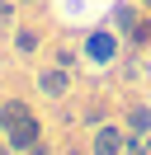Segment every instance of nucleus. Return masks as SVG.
Wrapping results in <instances>:
<instances>
[{
  "mask_svg": "<svg viewBox=\"0 0 151 155\" xmlns=\"http://www.w3.org/2000/svg\"><path fill=\"white\" fill-rule=\"evenodd\" d=\"M128 155H146V150H137V146H132V150H128Z\"/></svg>",
  "mask_w": 151,
  "mask_h": 155,
  "instance_id": "nucleus-10",
  "label": "nucleus"
},
{
  "mask_svg": "<svg viewBox=\"0 0 151 155\" xmlns=\"http://www.w3.org/2000/svg\"><path fill=\"white\" fill-rule=\"evenodd\" d=\"M113 19H118V28H128V33H142V28H137V14H132L128 5H118V14H113Z\"/></svg>",
  "mask_w": 151,
  "mask_h": 155,
  "instance_id": "nucleus-7",
  "label": "nucleus"
},
{
  "mask_svg": "<svg viewBox=\"0 0 151 155\" xmlns=\"http://www.w3.org/2000/svg\"><path fill=\"white\" fill-rule=\"evenodd\" d=\"M5 141H9V150H33V146L43 141L38 117L28 113V117H19V122H9V127H5Z\"/></svg>",
  "mask_w": 151,
  "mask_h": 155,
  "instance_id": "nucleus-1",
  "label": "nucleus"
},
{
  "mask_svg": "<svg viewBox=\"0 0 151 155\" xmlns=\"http://www.w3.org/2000/svg\"><path fill=\"white\" fill-rule=\"evenodd\" d=\"M19 117H28V104H19V99H5V104H0V127L19 122Z\"/></svg>",
  "mask_w": 151,
  "mask_h": 155,
  "instance_id": "nucleus-5",
  "label": "nucleus"
},
{
  "mask_svg": "<svg viewBox=\"0 0 151 155\" xmlns=\"http://www.w3.org/2000/svg\"><path fill=\"white\" fill-rule=\"evenodd\" d=\"M128 127H132V132H146V127H151V113H146V108H132V113H128Z\"/></svg>",
  "mask_w": 151,
  "mask_h": 155,
  "instance_id": "nucleus-8",
  "label": "nucleus"
},
{
  "mask_svg": "<svg viewBox=\"0 0 151 155\" xmlns=\"http://www.w3.org/2000/svg\"><path fill=\"white\" fill-rule=\"evenodd\" d=\"M9 19H14V5H9V0H0V28H9Z\"/></svg>",
  "mask_w": 151,
  "mask_h": 155,
  "instance_id": "nucleus-9",
  "label": "nucleus"
},
{
  "mask_svg": "<svg viewBox=\"0 0 151 155\" xmlns=\"http://www.w3.org/2000/svg\"><path fill=\"white\" fill-rule=\"evenodd\" d=\"M38 89H43L47 99H61L66 89H71V75H66V66H47V71H38Z\"/></svg>",
  "mask_w": 151,
  "mask_h": 155,
  "instance_id": "nucleus-2",
  "label": "nucleus"
},
{
  "mask_svg": "<svg viewBox=\"0 0 151 155\" xmlns=\"http://www.w3.org/2000/svg\"><path fill=\"white\" fill-rule=\"evenodd\" d=\"M85 52H90L94 61H109L113 57V38H109V33H94V38L85 42Z\"/></svg>",
  "mask_w": 151,
  "mask_h": 155,
  "instance_id": "nucleus-4",
  "label": "nucleus"
},
{
  "mask_svg": "<svg viewBox=\"0 0 151 155\" xmlns=\"http://www.w3.org/2000/svg\"><path fill=\"white\" fill-rule=\"evenodd\" d=\"M14 47H19V52H38V33H33V28H19V33H14Z\"/></svg>",
  "mask_w": 151,
  "mask_h": 155,
  "instance_id": "nucleus-6",
  "label": "nucleus"
},
{
  "mask_svg": "<svg viewBox=\"0 0 151 155\" xmlns=\"http://www.w3.org/2000/svg\"><path fill=\"white\" fill-rule=\"evenodd\" d=\"M118 150H123V132L99 127V132H94V155H118Z\"/></svg>",
  "mask_w": 151,
  "mask_h": 155,
  "instance_id": "nucleus-3",
  "label": "nucleus"
},
{
  "mask_svg": "<svg viewBox=\"0 0 151 155\" xmlns=\"http://www.w3.org/2000/svg\"><path fill=\"white\" fill-rule=\"evenodd\" d=\"M24 5H28V0H24Z\"/></svg>",
  "mask_w": 151,
  "mask_h": 155,
  "instance_id": "nucleus-11",
  "label": "nucleus"
}]
</instances>
